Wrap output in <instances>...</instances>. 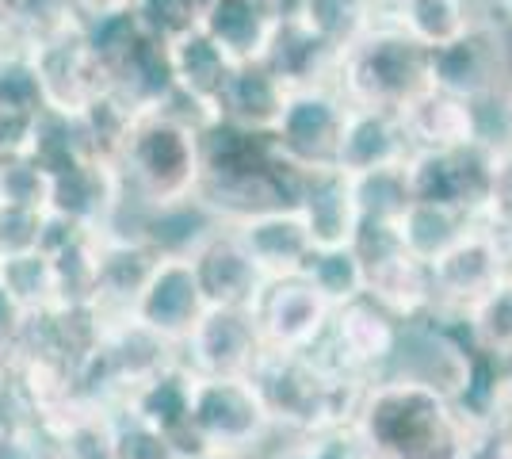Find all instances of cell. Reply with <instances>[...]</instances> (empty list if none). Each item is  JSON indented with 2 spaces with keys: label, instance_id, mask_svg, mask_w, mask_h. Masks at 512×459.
<instances>
[{
  "label": "cell",
  "instance_id": "6da1fadb",
  "mask_svg": "<svg viewBox=\"0 0 512 459\" xmlns=\"http://www.w3.org/2000/svg\"><path fill=\"white\" fill-rule=\"evenodd\" d=\"M348 433L363 459H463L470 425L444 387L386 372L363 387Z\"/></svg>",
  "mask_w": 512,
  "mask_h": 459
},
{
  "label": "cell",
  "instance_id": "7a4b0ae2",
  "mask_svg": "<svg viewBox=\"0 0 512 459\" xmlns=\"http://www.w3.org/2000/svg\"><path fill=\"white\" fill-rule=\"evenodd\" d=\"M302 169L279 153L272 131H249L226 119L199 127V188L195 196L218 219L237 222L268 207H295Z\"/></svg>",
  "mask_w": 512,
  "mask_h": 459
},
{
  "label": "cell",
  "instance_id": "3957f363",
  "mask_svg": "<svg viewBox=\"0 0 512 459\" xmlns=\"http://www.w3.org/2000/svg\"><path fill=\"white\" fill-rule=\"evenodd\" d=\"M249 379L276 425V437L344 433L356 417L367 379L344 375L318 360L314 352L264 349Z\"/></svg>",
  "mask_w": 512,
  "mask_h": 459
},
{
  "label": "cell",
  "instance_id": "277c9868",
  "mask_svg": "<svg viewBox=\"0 0 512 459\" xmlns=\"http://www.w3.org/2000/svg\"><path fill=\"white\" fill-rule=\"evenodd\" d=\"M123 196L138 207H161L199 188V131L169 111H138L115 153Z\"/></svg>",
  "mask_w": 512,
  "mask_h": 459
},
{
  "label": "cell",
  "instance_id": "5b68a950",
  "mask_svg": "<svg viewBox=\"0 0 512 459\" xmlns=\"http://www.w3.org/2000/svg\"><path fill=\"white\" fill-rule=\"evenodd\" d=\"M333 85L348 104L402 111L428 88V46L398 23H371L341 50Z\"/></svg>",
  "mask_w": 512,
  "mask_h": 459
},
{
  "label": "cell",
  "instance_id": "8992f818",
  "mask_svg": "<svg viewBox=\"0 0 512 459\" xmlns=\"http://www.w3.org/2000/svg\"><path fill=\"white\" fill-rule=\"evenodd\" d=\"M192 429L207 452L260 456L276 425L249 375H195Z\"/></svg>",
  "mask_w": 512,
  "mask_h": 459
},
{
  "label": "cell",
  "instance_id": "52a82bcc",
  "mask_svg": "<svg viewBox=\"0 0 512 459\" xmlns=\"http://www.w3.org/2000/svg\"><path fill=\"white\" fill-rule=\"evenodd\" d=\"M402 333H406V322H398L371 295H356L348 303L333 306L329 329L321 333L318 345H310V352L329 368L371 383L379 375L394 372Z\"/></svg>",
  "mask_w": 512,
  "mask_h": 459
},
{
  "label": "cell",
  "instance_id": "ba28073f",
  "mask_svg": "<svg viewBox=\"0 0 512 459\" xmlns=\"http://www.w3.org/2000/svg\"><path fill=\"white\" fill-rule=\"evenodd\" d=\"M493 161L490 153L478 142L467 146H451V150H417L409 153L406 173L413 199L455 207L470 219H486L493 199Z\"/></svg>",
  "mask_w": 512,
  "mask_h": 459
},
{
  "label": "cell",
  "instance_id": "9c48e42d",
  "mask_svg": "<svg viewBox=\"0 0 512 459\" xmlns=\"http://www.w3.org/2000/svg\"><path fill=\"white\" fill-rule=\"evenodd\" d=\"M348 108L352 104L344 100V92L333 81L291 88L287 100H283L276 127H272L279 153L299 169H329V165H337V146H341Z\"/></svg>",
  "mask_w": 512,
  "mask_h": 459
},
{
  "label": "cell",
  "instance_id": "30bf717a",
  "mask_svg": "<svg viewBox=\"0 0 512 459\" xmlns=\"http://www.w3.org/2000/svg\"><path fill=\"white\" fill-rule=\"evenodd\" d=\"M505 81H509L505 27L486 16H478L467 31H459L444 46L428 50V85L451 92L459 100L497 92L505 88Z\"/></svg>",
  "mask_w": 512,
  "mask_h": 459
},
{
  "label": "cell",
  "instance_id": "8fae6325",
  "mask_svg": "<svg viewBox=\"0 0 512 459\" xmlns=\"http://www.w3.org/2000/svg\"><path fill=\"white\" fill-rule=\"evenodd\" d=\"M329 314H333V303L302 272L264 280L253 303L260 341L264 349L276 352H306L310 345H318L321 333L329 329Z\"/></svg>",
  "mask_w": 512,
  "mask_h": 459
},
{
  "label": "cell",
  "instance_id": "7c38bea8",
  "mask_svg": "<svg viewBox=\"0 0 512 459\" xmlns=\"http://www.w3.org/2000/svg\"><path fill=\"white\" fill-rule=\"evenodd\" d=\"M512 272L505 245L497 241L486 222L478 219L463 238L448 245L432 261V284H436V306L470 310L486 291L501 284Z\"/></svg>",
  "mask_w": 512,
  "mask_h": 459
},
{
  "label": "cell",
  "instance_id": "4fadbf2b",
  "mask_svg": "<svg viewBox=\"0 0 512 459\" xmlns=\"http://www.w3.org/2000/svg\"><path fill=\"white\" fill-rule=\"evenodd\" d=\"M207 314V295L195 280L192 257H157L150 280L130 306V318L169 345H184L195 322Z\"/></svg>",
  "mask_w": 512,
  "mask_h": 459
},
{
  "label": "cell",
  "instance_id": "5bb4252c",
  "mask_svg": "<svg viewBox=\"0 0 512 459\" xmlns=\"http://www.w3.org/2000/svg\"><path fill=\"white\" fill-rule=\"evenodd\" d=\"M264 352L253 310L245 306H207L188 341L180 345V360L195 375H249Z\"/></svg>",
  "mask_w": 512,
  "mask_h": 459
},
{
  "label": "cell",
  "instance_id": "9a60e30c",
  "mask_svg": "<svg viewBox=\"0 0 512 459\" xmlns=\"http://www.w3.org/2000/svg\"><path fill=\"white\" fill-rule=\"evenodd\" d=\"M31 54H35V66L43 77L46 108L81 111L88 100H96L107 88V73L81 39V20L31 43Z\"/></svg>",
  "mask_w": 512,
  "mask_h": 459
},
{
  "label": "cell",
  "instance_id": "2e32d148",
  "mask_svg": "<svg viewBox=\"0 0 512 459\" xmlns=\"http://www.w3.org/2000/svg\"><path fill=\"white\" fill-rule=\"evenodd\" d=\"M119 203H123V180H119L115 161L85 157V161L50 176L46 211L58 219L77 222L81 230L104 234L119 211Z\"/></svg>",
  "mask_w": 512,
  "mask_h": 459
},
{
  "label": "cell",
  "instance_id": "e0dca14e",
  "mask_svg": "<svg viewBox=\"0 0 512 459\" xmlns=\"http://www.w3.org/2000/svg\"><path fill=\"white\" fill-rule=\"evenodd\" d=\"M157 253L142 238L127 234H100L96 241V276H92V310L111 322L127 318L142 284L150 280Z\"/></svg>",
  "mask_w": 512,
  "mask_h": 459
},
{
  "label": "cell",
  "instance_id": "ac0fdd59",
  "mask_svg": "<svg viewBox=\"0 0 512 459\" xmlns=\"http://www.w3.org/2000/svg\"><path fill=\"white\" fill-rule=\"evenodd\" d=\"M234 238L241 249L256 261V268L272 280V276H291L302 272V264L310 257L314 241L310 230L295 207H268V211H253L245 219L230 222Z\"/></svg>",
  "mask_w": 512,
  "mask_h": 459
},
{
  "label": "cell",
  "instance_id": "d6986e66",
  "mask_svg": "<svg viewBox=\"0 0 512 459\" xmlns=\"http://www.w3.org/2000/svg\"><path fill=\"white\" fill-rule=\"evenodd\" d=\"M192 268L203 295H207V306H245V310H253L256 295L268 280L256 268L253 257L241 249V241L234 238L230 226L214 230L211 238L195 249Z\"/></svg>",
  "mask_w": 512,
  "mask_h": 459
},
{
  "label": "cell",
  "instance_id": "ffe728a7",
  "mask_svg": "<svg viewBox=\"0 0 512 459\" xmlns=\"http://www.w3.org/2000/svg\"><path fill=\"white\" fill-rule=\"evenodd\" d=\"M409 134L402 115L390 108H360L352 104L344 119L341 146H337V169L344 173H371L386 165L409 161Z\"/></svg>",
  "mask_w": 512,
  "mask_h": 459
},
{
  "label": "cell",
  "instance_id": "44dd1931",
  "mask_svg": "<svg viewBox=\"0 0 512 459\" xmlns=\"http://www.w3.org/2000/svg\"><path fill=\"white\" fill-rule=\"evenodd\" d=\"M295 211L302 215L314 245H348L360 222L356 192H352V173L337 165L329 169H302Z\"/></svg>",
  "mask_w": 512,
  "mask_h": 459
},
{
  "label": "cell",
  "instance_id": "7402d4cb",
  "mask_svg": "<svg viewBox=\"0 0 512 459\" xmlns=\"http://www.w3.org/2000/svg\"><path fill=\"white\" fill-rule=\"evenodd\" d=\"M287 92L291 88L279 81L276 69L264 58L234 62L226 85L214 96V115L226 123H237V127H249V131H272Z\"/></svg>",
  "mask_w": 512,
  "mask_h": 459
},
{
  "label": "cell",
  "instance_id": "603a6c76",
  "mask_svg": "<svg viewBox=\"0 0 512 459\" xmlns=\"http://www.w3.org/2000/svg\"><path fill=\"white\" fill-rule=\"evenodd\" d=\"M337 58L341 50L325 43L310 23L299 16H279L276 31L268 39L264 62L276 69V77L287 88H306V85H325L337 73Z\"/></svg>",
  "mask_w": 512,
  "mask_h": 459
},
{
  "label": "cell",
  "instance_id": "cb8c5ba5",
  "mask_svg": "<svg viewBox=\"0 0 512 459\" xmlns=\"http://www.w3.org/2000/svg\"><path fill=\"white\" fill-rule=\"evenodd\" d=\"M367 287L363 295H371L379 306H386L398 322H417L436 306V284H432V264L413 257L406 249H394L390 257L375 264H363Z\"/></svg>",
  "mask_w": 512,
  "mask_h": 459
},
{
  "label": "cell",
  "instance_id": "d4e9b609",
  "mask_svg": "<svg viewBox=\"0 0 512 459\" xmlns=\"http://www.w3.org/2000/svg\"><path fill=\"white\" fill-rule=\"evenodd\" d=\"M226 222L214 215L199 196L161 203V207H138L134 238H142L157 257H192L214 230Z\"/></svg>",
  "mask_w": 512,
  "mask_h": 459
},
{
  "label": "cell",
  "instance_id": "484cf974",
  "mask_svg": "<svg viewBox=\"0 0 512 459\" xmlns=\"http://www.w3.org/2000/svg\"><path fill=\"white\" fill-rule=\"evenodd\" d=\"M276 23L279 16L268 0H203V12H199V27L234 62L264 58Z\"/></svg>",
  "mask_w": 512,
  "mask_h": 459
},
{
  "label": "cell",
  "instance_id": "4316f807",
  "mask_svg": "<svg viewBox=\"0 0 512 459\" xmlns=\"http://www.w3.org/2000/svg\"><path fill=\"white\" fill-rule=\"evenodd\" d=\"M107 88L127 100L134 111H153L161 108L172 96V62H169V43L153 39V35H138L130 50L107 69Z\"/></svg>",
  "mask_w": 512,
  "mask_h": 459
},
{
  "label": "cell",
  "instance_id": "83f0119b",
  "mask_svg": "<svg viewBox=\"0 0 512 459\" xmlns=\"http://www.w3.org/2000/svg\"><path fill=\"white\" fill-rule=\"evenodd\" d=\"M409 134V150H451V146H467L474 142L470 131V104L440 92L428 85L425 92H417L406 108L398 111Z\"/></svg>",
  "mask_w": 512,
  "mask_h": 459
},
{
  "label": "cell",
  "instance_id": "f1b7e54d",
  "mask_svg": "<svg viewBox=\"0 0 512 459\" xmlns=\"http://www.w3.org/2000/svg\"><path fill=\"white\" fill-rule=\"evenodd\" d=\"M169 62L176 88L214 111V96H218V88L226 85V77L234 69V58L195 23L192 31H184L180 39L169 43Z\"/></svg>",
  "mask_w": 512,
  "mask_h": 459
},
{
  "label": "cell",
  "instance_id": "f546056e",
  "mask_svg": "<svg viewBox=\"0 0 512 459\" xmlns=\"http://www.w3.org/2000/svg\"><path fill=\"white\" fill-rule=\"evenodd\" d=\"M54 440V459H115L111 444V410L73 398L62 414L43 421Z\"/></svg>",
  "mask_w": 512,
  "mask_h": 459
},
{
  "label": "cell",
  "instance_id": "4dcf8cb0",
  "mask_svg": "<svg viewBox=\"0 0 512 459\" xmlns=\"http://www.w3.org/2000/svg\"><path fill=\"white\" fill-rule=\"evenodd\" d=\"M398 238L406 245V253L421 257V261H436L448 245L467 234L474 219L455 211V207H440V203H425V199H409V207L398 215Z\"/></svg>",
  "mask_w": 512,
  "mask_h": 459
},
{
  "label": "cell",
  "instance_id": "1f68e13d",
  "mask_svg": "<svg viewBox=\"0 0 512 459\" xmlns=\"http://www.w3.org/2000/svg\"><path fill=\"white\" fill-rule=\"evenodd\" d=\"M478 16V0H394V23L428 50L467 31Z\"/></svg>",
  "mask_w": 512,
  "mask_h": 459
},
{
  "label": "cell",
  "instance_id": "d6a6232c",
  "mask_svg": "<svg viewBox=\"0 0 512 459\" xmlns=\"http://www.w3.org/2000/svg\"><path fill=\"white\" fill-rule=\"evenodd\" d=\"M302 276L333 306L356 299L367 287V272H363V261L356 257L352 245H314L306 264H302Z\"/></svg>",
  "mask_w": 512,
  "mask_h": 459
},
{
  "label": "cell",
  "instance_id": "836d02e7",
  "mask_svg": "<svg viewBox=\"0 0 512 459\" xmlns=\"http://www.w3.org/2000/svg\"><path fill=\"white\" fill-rule=\"evenodd\" d=\"M0 287L31 314V310H50L58 306V276L54 264L46 257V249L16 253L0 261Z\"/></svg>",
  "mask_w": 512,
  "mask_h": 459
},
{
  "label": "cell",
  "instance_id": "e575fe53",
  "mask_svg": "<svg viewBox=\"0 0 512 459\" xmlns=\"http://www.w3.org/2000/svg\"><path fill=\"white\" fill-rule=\"evenodd\" d=\"M0 111H16V115L46 111L43 77L27 43L0 50Z\"/></svg>",
  "mask_w": 512,
  "mask_h": 459
},
{
  "label": "cell",
  "instance_id": "d590c367",
  "mask_svg": "<svg viewBox=\"0 0 512 459\" xmlns=\"http://www.w3.org/2000/svg\"><path fill=\"white\" fill-rule=\"evenodd\" d=\"M352 192H356V207L360 219H383L398 222V215L409 207V173L406 165H386V169H371V173L352 176Z\"/></svg>",
  "mask_w": 512,
  "mask_h": 459
},
{
  "label": "cell",
  "instance_id": "8d00e7d4",
  "mask_svg": "<svg viewBox=\"0 0 512 459\" xmlns=\"http://www.w3.org/2000/svg\"><path fill=\"white\" fill-rule=\"evenodd\" d=\"M299 20L310 23L325 43L344 50L371 20V0H302Z\"/></svg>",
  "mask_w": 512,
  "mask_h": 459
},
{
  "label": "cell",
  "instance_id": "74e56055",
  "mask_svg": "<svg viewBox=\"0 0 512 459\" xmlns=\"http://www.w3.org/2000/svg\"><path fill=\"white\" fill-rule=\"evenodd\" d=\"M467 322L474 333V345L501 352V356L512 352V276H505L493 291H486L470 306Z\"/></svg>",
  "mask_w": 512,
  "mask_h": 459
},
{
  "label": "cell",
  "instance_id": "f35d334b",
  "mask_svg": "<svg viewBox=\"0 0 512 459\" xmlns=\"http://www.w3.org/2000/svg\"><path fill=\"white\" fill-rule=\"evenodd\" d=\"M111 444H115V459H180L176 444L161 429L146 425L123 406L111 410Z\"/></svg>",
  "mask_w": 512,
  "mask_h": 459
},
{
  "label": "cell",
  "instance_id": "ab89813d",
  "mask_svg": "<svg viewBox=\"0 0 512 459\" xmlns=\"http://www.w3.org/2000/svg\"><path fill=\"white\" fill-rule=\"evenodd\" d=\"M130 12H134V20L146 35L172 43L199 23L203 0H130Z\"/></svg>",
  "mask_w": 512,
  "mask_h": 459
},
{
  "label": "cell",
  "instance_id": "60d3db41",
  "mask_svg": "<svg viewBox=\"0 0 512 459\" xmlns=\"http://www.w3.org/2000/svg\"><path fill=\"white\" fill-rule=\"evenodd\" d=\"M46 234V207H27V203H8L0 199V261L43 249Z\"/></svg>",
  "mask_w": 512,
  "mask_h": 459
},
{
  "label": "cell",
  "instance_id": "b9f144b4",
  "mask_svg": "<svg viewBox=\"0 0 512 459\" xmlns=\"http://www.w3.org/2000/svg\"><path fill=\"white\" fill-rule=\"evenodd\" d=\"M46 192H50V176L31 153L0 157V199L27 203V207H46Z\"/></svg>",
  "mask_w": 512,
  "mask_h": 459
},
{
  "label": "cell",
  "instance_id": "7bdbcfd3",
  "mask_svg": "<svg viewBox=\"0 0 512 459\" xmlns=\"http://www.w3.org/2000/svg\"><path fill=\"white\" fill-rule=\"evenodd\" d=\"M272 452H260L256 459H360V448L352 433H310V437H279Z\"/></svg>",
  "mask_w": 512,
  "mask_h": 459
},
{
  "label": "cell",
  "instance_id": "ee69618b",
  "mask_svg": "<svg viewBox=\"0 0 512 459\" xmlns=\"http://www.w3.org/2000/svg\"><path fill=\"white\" fill-rule=\"evenodd\" d=\"M0 459H54V440L43 421L16 417L0 429Z\"/></svg>",
  "mask_w": 512,
  "mask_h": 459
},
{
  "label": "cell",
  "instance_id": "f6af8a7d",
  "mask_svg": "<svg viewBox=\"0 0 512 459\" xmlns=\"http://www.w3.org/2000/svg\"><path fill=\"white\" fill-rule=\"evenodd\" d=\"M23 318H27V310L0 287V364H4V368H8L12 356H16V345H20V333H23Z\"/></svg>",
  "mask_w": 512,
  "mask_h": 459
},
{
  "label": "cell",
  "instance_id": "bcb514c9",
  "mask_svg": "<svg viewBox=\"0 0 512 459\" xmlns=\"http://www.w3.org/2000/svg\"><path fill=\"white\" fill-rule=\"evenodd\" d=\"M20 417V406H16V391H12V375L0 364V429L12 425Z\"/></svg>",
  "mask_w": 512,
  "mask_h": 459
},
{
  "label": "cell",
  "instance_id": "7dc6e473",
  "mask_svg": "<svg viewBox=\"0 0 512 459\" xmlns=\"http://www.w3.org/2000/svg\"><path fill=\"white\" fill-rule=\"evenodd\" d=\"M77 16H104V12H119V8H130V0H73Z\"/></svg>",
  "mask_w": 512,
  "mask_h": 459
},
{
  "label": "cell",
  "instance_id": "c3c4849f",
  "mask_svg": "<svg viewBox=\"0 0 512 459\" xmlns=\"http://www.w3.org/2000/svg\"><path fill=\"white\" fill-rule=\"evenodd\" d=\"M478 12H482L486 20L509 27L512 23V0H478Z\"/></svg>",
  "mask_w": 512,
  "mask_h": 459
},
{
  "label": "cell",
  "instance_id": "681fc988",
  "mask_svg": "<svg viewBox=\"0 0 512 459\" xmlns=\"http://www.w3.org/2000/svg\"><path fill=\"white\" fill-rule=\"evenodd\" d=\"M16 43H20V39H16V27H12L4 4H0V50H8V46H16Z\"/></svg>",
  "mask_w": 512,
  "mask_h": 459
},
{
  "label": "cell",
  "instance_id": "f907efd6",
  "mask_svg": "<svg viewBox=\"0 0 512 459\" xmlns=\"http://www.w3.org/2000/svg\"><path fill=\"white\" fill-rule=\"evenodd\" d=\"M203 459H256V456H230V452H211V456H203Z\"/></svg>",
  "mask_w": 512,
  "mask_h": 459
},
{
  "label": "cell",
  "instance_id": "816d5d0a",
  "mask_svg": "<svg viewBox=\"0 0 512 459\" xmlns=\"http://www.w3.org/2000/svg\"><path fill=\"white\" fill-rule=\"evenodd\" d=\"M505 104H509V111H512V77L505 81Z\"/></svg>",
  "mask_w": 512,
  "mask_h": 459
},
{
  "label": "cell",
  "instance_id": "f5cc1de1",
  "mask_svg": "<svg viewBox=\"0 0 512 459\" xmlns=\"http://www.w3.org/2000/svg\"><path fill=\"white\" fill-rule=\"evenodd\" d=\"M505 429H509V448H512V414L505 417Z\"/></svg>",
  "mask_w": 512,
  "mask_h": 459
},
{
  "label": "cell",
  "instance_id": "db71d44e",
  "mask_svg": "<svg viewBox=\"0 0 512 459\" xmlns=\"http://www.w3.org/2000/svg\"><path fill=\"white\" fill-rule=\"evenodd\" d=\"M268 4H272V0H268Z\"/></svg>",
  "mask_w": 512,
  "mask_h": 459
},
{
  "label": "cell",
  "instance_id": "11a10c76",
  "mask_svg": "<svg viewBox=\"0 0 512 459\" xmlns=\"http://www.w3.org/2000/svg\"><path fill=\"white\" fill-rule=\"evenodd\" d=\"M509 276H512V272H509Z\"/></svg>",
  "mask_w": 512,
  "mask_h": 459
}]
</instances>
